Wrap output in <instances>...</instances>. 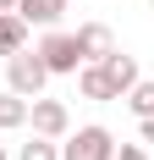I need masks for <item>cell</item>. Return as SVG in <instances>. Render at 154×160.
<instances>
[{"mask_svg":"<svg viewBox=\"0 0 154 160\" xmlns=\"http://www.w3.org/2000/svg\"><path fill=\"white\" fill-rule=\"evenodd\" d=\"M50 83V66L39 61V50H17V55H6V88L22 99H39Z\"/></svg>","mask_w":154,"mask_h":160,"instance_id":"cell-1","label":"cell"},{"mask_svg":"<svg viewBox=\"0 0 154 160\" xmlns=\"http://www.w3.org/2000/svg\"><path fill=\"white\" fill-rule=\"evenodd\" d=\"M61 160H116V138L105 127H77L61 144Z\"/></svg>","mask_w":154,"mask_h":160,"instance_id":"cell-2","label":"cell"},{"mask_svg":"<svg viewBox=\"0 0 154 160\" xmlns=\"http://www.w3.org/2000/svg\"><path fill=\"white\" fill-rule=\"evenodd\" d=\"M39 61L50 66V78H66L83 66V50H77V33H44V44H39Z\"/></svg>","mask_w":154,"mask_h":160,"instance_id":"cell-3","label":"cell"},{"mask_svg":"<svg viewBox=\"0 0 154 160\" xmlns=\"http://www.w3.org/2000/svg\"><path fill=\"white\" fill-rule=\"evenodd\" d=\"M28 122H33V132H39V138H55V144L72 132V116H66V105H61V99H44V94L33 99Z\"/></svg>","mask_w":154,"mask_h":160,"instance_id":"cell-4","label":"cell"},{"mask_svg":"<svg viewBox=\"0 0 154 160\" xmlns=\"http://www.w3.org/2000/svg\"><path fill=\"white\" fill-rule=\"evenodd\" d=\"M77 50H83V66H88V61H105L110 50H116V44H110V28H105V22H83V28H77Z\"/></svg>","mask_w":154,"mask_h":160,"instance_id":"cell-5","label":"cell"},{"mask_svg":"<svg viewBox=\"0 0 154 160\" xmlns=\"http://www.w3.org/2000/svg\"><path fill=\"white\" fill-rule=\"evenodd\" d=\"M99 66H105V78H110V88H116V99H127V88L138 83V61H132V55H121V50H110Z\"/></svg>","mask_w":154,"mask_h":160,"instance_id":"cell-6","label":"cell"},{"mask_svg":"<svg viewBox=\"0 0 154 160\" xmlns=\"http://www.w3.org/2000/svg\"><path fill=\"white\" fill-rule=\"evenodd\" d=\"M61 11H66V0H17V17L28 28H55Z\"/></svg>","mask_w":154,"mask_h":160,"instance_id":"cell-7","label":"cell"},{"mask_svg":"<svg viewBox=\"0 0 154 160\" xmlns=\"http://www.w3.org/2000/svg\"><path fill=\"white\" fill-rule=\"evenodd\" d=\"M77 88H83V99H116V88H110V78H105V66L99 61H88V66H77Z\"/></svg>","mask_w":154,"mask_h":160,"instance_id":"cell-8","label":"cell"},{"mask_svg":"<svg viewBox=\"0 0 154 160\" xmlns=\"http://www.w3.org/2000/svg\"><path fill=\"white\" fill-rule=\"evenodd\" d=\"M28 111H33V99H22V94H0V132H17V127H28Z\"/></svg>","mask_w":154,"mask_h":160,"instance_id":"cell-9","label":"cell"},{"mask_svg":"<svg viewBox=\"0 0 154 160\" xmlns=\"http://www.w3.org/2000/svg\"><path fill=\"white\" fill-rule=\"evenodd\" d=\"M17 50H28V22L17 11H0V55H17Z\"/></svg>","mask_w":154,"mask_h":160,"instance_id":"cell-10","label":"cell"},{"mask_svg":"<svg viewBox=\"0 0 154 160\" xmlns=\"http://www.w3.org/2000/svg\"><path fill=\"white\" fill-rule=\"evenodd\" d=\"M127 111L138 116V122H149V116H154V83H149V78H138L132 88H127Z\"/></svg>","mask_w":154,"mask_h":160,"instance_id":"cell-11","label":"cell"},{"mask_svg":"<svg viewBox=\"0 0 154 160\" xmlns=\"http://www.w3.org/2000/svg\"><path fill=\"white\" fill-rule=\"evenodd\" d=\"M17 160H61V144L33 132V144H22V155H17Z\"/></svg>","mask_w":154,"mask_h":160,"instance_id":"cell-12","label":"cell"},{"mask_svg":"<svg viewBox=\"0 0 154 160\" xmlns=\"http://www.w3.org/2000/svg\"><path fill=\"white\" fill-rule=\"evenodd\" d=\"M116 160H149V155H143V144H121V149H116Z\"/></svg>","mask_w":154,"mask_h":160,"instance_id":"cell-13","label":"cell"},{"mask_svg":"<svg viewBox=\"0 0 154 160\" xmlns=\"http://www.w3.org/2000/svg\"><path fill=\"white\" fill-rule=\"evenodd\" d=\"M143 144H154V116H149V122H143Z\"/></svg>","mask_w":154,"mask_h":160,"instance_id":"cell-14","label":"cell"},{"mask_svg":"<svg viewBox=\"0 0 154 160\" xmlns=\"http://www.w3.org/2000/svg\"><path fill=\"white\" fill-rule=\"evenodd\" d=\"M0 11H17V0H0Z\"/></svg>","mask_w":154,"mask_h":160,"instance_id":"cell-15","label":"cell"},{"mask_svg":"<svg viewBox=\"0 0 154 160\" xmlns=\"http://www.w3.org/2000/svg\"><path fill=\"white\" fill-rule=\"evenodd\" d=\"M0 160H11V155H6V144H0Z\"/></svg>","mask_w":154,"mask_h":160,"instance_id":"cell-16","label":"cell"},{"mask_svg":"<svg viewBox=\"0 0 154 160\" xmlns=\"http://www.w3.org/2000/svg\"><path fill=\"white\" fill-rule=\"evenodd\" d=\"M149 6H154V0H149Z\"/></svg>","mask_w":154,"mask_h":160,"instance_id":"cell-17","label":"cell"}]
</instances>
